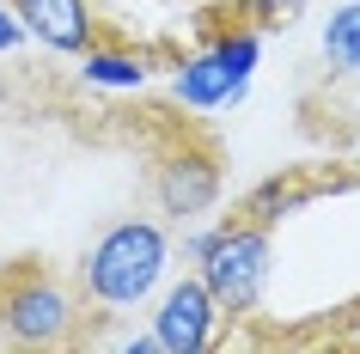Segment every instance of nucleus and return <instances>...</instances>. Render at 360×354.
Wrapping results in <instances>:
<instances>
[{"instance_id":"nucleus-1","label":"nucleus","mask_w":360,"mask_h":354,"mask_svg":"<svg viewBox=\"0 0 360 354\" xmlns=\"http://www.w3.org/2000/svg\"><path fill=\"white\" fill-rule=\"evenodd\" d=\"M171 275V239L159 220H116L104 226L79 263V299H92L98 312H134L147 305Z\"/></svg>"},{"instance_id":"nucleus-2","label":"nucleus","mask_w":360,"mask_h":354,"mask_svg":"<svg viewBox=\"0 0 360 354\" xmlns=\"http://www.w3.org/2000/svg\"><path fill=\"white\" fill-rule=\"evenodd\" d=\"M79 293L56 269H43L37 257H19L0 269V342L13 348H68L79 342Z\"/></svg>"},{"instance_id":"nucleus-3","label":"nucleus","mask_w":360,"mask_h":354,"mask_svg":"<svg viewBox=\"0 0 360 354\" xmlns=\"http://www.w3.org/2000/svg\"><path fill=\"white\" fill-rule=\"evenodd\" d=\"M269 232H275V226L232 214V220H220L214 244L195 257V275L208 281L214 305H220L226 317L257 312V299H263V287H269V263H275V239H269Z\"/></svg>"},{"instance_id":"nucleus-4","label":"nucleus","mask_w":360,"mask_h":354,"mask_svg":"<svg viewBox=\"0 0 360 354\" xmlns=\"http://www.w3.org/2000/svg\"><path fill=\"white\" fill-rule=\"evenodd\" d=\"M257 61H263V37H257V25H226V31L208 37L195 56L177 61V74H171V98H177L184 110H226V104L245 98Z\"/></svg>"},{"instance_id":"nucleus-5","label":"nucleus","mask_w":360,"mask_h":354,"mask_svg":"<svg viewBox=\"0 0 360 354\" xmlns=\"http://www.w3.org/2000/svg\"><path fill=\"white\" fill-rule=\"evenodd\" d=\"M220 189H226V171H220V147H208V141H177L153 165V202L171 220L208 214L220 202Z\"/></svg>"},{"instance_id":"nucleus-6","label":"nucleus","mask_w":360,"mask_h":354,"mask_svg":"<svg viewBox=\"0 0 360 354\" xmlns=\"http://www.w3.org/2000/svg\"><path fill=\"white\" fill-rule=\"evenodd\" d=\"M220 305H214L208 281L202 275H177L165 281V293H159V312H153V342L159 354H202L220 342Z\"/></svg>"},{"instance_id":"nucleus-7","label":"nucleus","mask_w":360,"mask_h":354,"mask_svg":"<svg viewBox=\"0 0 360 354\" xmlns=\"http://www.w3.org/2000/svg\"><path fill=\"white\" fill-rule=\"evenodd\" d=\"M25 37H37L56 56H79L98 43V6L92 0H13Z\"/></svg>"},{"instance_id":"nucleus-8","label":"nucleus","mask_w":360,"mask_h":354,"mask_svg":"<svg viewBox=\"0 0 360 354\" xmlns=\"http://www.w3.org/2000/svg\"><path fill=\"white\" fill-rule=\"evenodd\" d=\"M323 189H330V177H300V171H275V177H263V184L250 189L245 202H238V214L245 220H263V226H281L287 214H300L305 202H318Z\"/></svg>"},{"instance_id":"nucleus-9","label":"nucleus","mask_w":360,"mask_h":354,"mask_svg":"<svg viewBox=\"0 0 360 354\" xmlns=\"http://www.w3.org/2000/svg\"><path fill=\"white\" fill-rule=\"evenodd\" d=\"M79 80L98 86V92H141L153 80V61L147 49H116V43L98 37L92 49H79Z\"/></svg>"},{"instance_id":"nucleus-10","label":"nucleus","mask_w":360,"mask_h":354,"mask_svg":"<svg viewBox=\"0 0 360 354\" xmlns=\"http://www.w3.org/2000/svg\"><path fill=\"white\" fill-rule=\"evenodd\" d=\"M318 49H323V68H330L336 80H360V0L330 6Z\"/></svg>"},{"instance_id":"nucleus-11","label":"nucleus","mask_w":360,"mask_h":354,"mask_svg":"<svg viewBox=\"0 0 360 354\" xmlns=\"http://www.w3.org/2000/svg\"><path fill=\"white\" fill-rule=\"evenodd\" d=\"M305 6H311V0H245V13L257 25H287L293 13H305Z\"/></svg>"},{"instance_id":"nucleus-12","label":"nucleus","mask_w":360,"mask_h":354,"mask_svg":"<svg viewBox=\"0 0 360 354\" xmlns=\"http://www.w3.org/2000/svg\"><path fill=\"white\" fill-rule=\"evenodd\" d=\"M19 43H25V25H19V13H13V6H0V56H13Z\"/></svg>"},{"instance_id":"nucleus-13","label":"nucleus","mask_w":360,"mask_h":354,"mask_svg":"<svg viewBox=\"0 0 360 354\" xmlns=\"http://www.w3.org/2000/svg\"><path fill=\"white\" fill-rule=\"evenodd\" d=\"M354 342H360V330H354Z\"/></svg>"}]
</instances>
